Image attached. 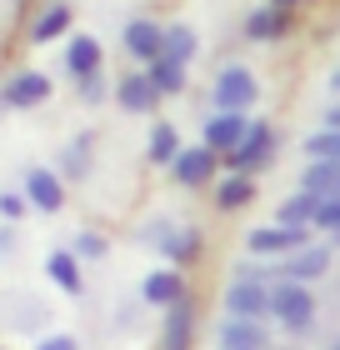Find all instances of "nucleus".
Listing matches in <instances>:
<instances>
[{
	"mask_svg": "<svg viewBox=\"0 0 340 350\" xmlns=\"http://www.w3.org/2000/svg\"><path fill=\"white\" fill-rule=\"evenodd\" d=\"M151 241L160 245V250H166V256L170 260H190V256H196V250H200V241H196V235H190V230H170V226H151Z\"/></svg>",
	"mask_w": 340,
	"mask_h": 350,
	"instance_id": "20",
	"label": "nucleus"
},
{
	"mask_svg": "<svg viewBox=\"0 0 340 350\" xmlns=\"http://www.w3.org/2000/svg\"><path fill=\"white\" fill-rule=\"evenodd\" d=\"M125 51H131L135 60H145V66H155V60L166 55V30H160L155 21H131L125 25Z\"/></svg>",
	"mask_w": 340,
	"mask_h": 350,
	"instance_id": "7",
	"label": "nucleus"
},
{
	"mask_svg": "<svg viewBox=\"0 0 340 350\" xmlns=\"http://www.w3.org/2000/svg\"><path fill=\"white\" fill-rule=\"evenodd\" d=\"M101 90H105V85H101V75H90V81H80V95H86V100H101Z\"/></svg>",
	"mask_w": 340,
	"mask_h": 350,
	"instance_id": "33",
	"label": "nucleus"
},
{
	"mask_svg": "<svg viewBox=\"0 0 340 350\" xmlns=\"http://www.w3.org/2000/svg\"><path fill=\"white\" fill-rule=\"evenodd\" d=\"M116 100L131 110V116H151L155 110V100H160V90L151 85V75H120V85H116Z\"/></svg>",
	"mask_w": 340,
	"mask_h": 350,
	"instance_id": "9",
	"label": "nucleus"
},
{
	"mask_svg": "<svg viewBox=\"0 0 340 350\" xmlns=\"http://www.w3.org/2000/svg\"><path fill=\"white\" fill-rule=\"evenodd\" d=\"M145 75H151V85H155L160 95H175V90H185V66H175V60H166V55H160V60H155V66L145 70Z\"/></svg>",
	"mask_w": 340,
	"mask_h": 350,
	"instance_id": "23",
	"label": "nucleus"
},
{
	"mask_svg": "<svg viewBox=\"0 0 340 350\" xmlns=\"http://www.w3.org/2000/svg\"><path fill=\"white\" fill-rule=\"evenodd\" d=\"M305 245V230H285V226H261L250 230V250L255 256H290Z\"/></svg>",
	"mask_w": 340,
	"mask_h": 350,
	"instance_id": "12",
	"label": "nucleus"
},
{
	"mask_svg": "<svg viewBox=\"0 0 340 350\" xmlns=\"http://www.w3.org/2000/svg\"><path fill=\"white\" fill-rule=\"evenodd\" d=\"M220 345L225 350H261L265 345V330L255 321H225L220 325Z\"/></svg>",
	"mask_w": 340,
	"mask_h": 350,
	"instance_id": "19",
	"label": "nucleus"
},
{
	"mask_svg": "<svg viewBox=\"0 0 340 350\" xmlns=\"http://www.w3.org/2000/svg\"><path fill=\"white\" fill-rule=\"evenodd\" d=\"M315 226L330 230V235H340V200H320L315 205Z\"/></svg>",
	"mask_w": 340,
	"mask_h": 350,
	"instance_id": "30",
	"label": "nucleus"
},
{
	"mask_svg": "<svg viewBox=\"0 0 340 350\" xmlns=\"http://www.w3.org/2000/svg\"><path fill=\"white\" fill-rule=\"evenodd\" d=\"M36 350H80V345H75V336H45Z\"/></svg>",
	"mask_w": 340,
	"mask_h": 350,
	"instance_id": "32",
	"label": "nucleus"
},
{
	"mask_svg": "<svg viewBox=\"0 0 340 350\" xmlns=\"http://www.w3.org/2000/svg\"><path fill=\"white\" fill-rule=\"evenodd\" d=\"M326 260H330V256H326L320 245H300L296 256H290V260L280 265V275H285V280H300V285H305V280H315L320 270H326Z\"/></svg>",
	"mask_w": 340,
	"mask_h": 350,
	"instance_id": "17",
	"label": "nucleus"
},
{
	"mask_svg": "<svg viewBox=\"0 0 340 350\" xmlns=\"http://www.w3.org/2000/svg\"><path fill=\"white\" fill-rule=\"evenodd\" d=\"M140 295L151 300V306H181V300H185V280L175 275L170 265H166V270H151L145 285H140Z\"/></svg>",
	"mask_w": 340,
	"mask_h": 350,
	"instance_id": "13",
	"label": "nucleus"
},
{
	"mask_svg": "<svg viewBox=\"0 0 340 350\" xmlns=\"http://www.w3.org/2000/svg\"><path fill=\"white\" fill-rule=\"evenodd\" d=\"M225 306H231V321H255L261 325V315L270 310V291H261L255 280H235L231 291H225Z\"/></svg>",
	"mask_w": 340,
	"mask_h": 350,
	"instance_id": "5",
	"label": "nucleus"
},
{
	"mask_svg": "<svg viewBox=\"0 0 340 350\" xmlns=\"http://www.w3.org/2000/svg\"><path fill=\"white\" fill-rule=\"evenodd\" d=\"M66 30H70V5H66V0H51V5L30 21V40H36V45H51L55 36H66Z\"/></svg>",
	"mask_w": 340,
	"mask_h": 350,
	"instance_id": "15",
	"label": "nucleus"
},
{
	"mask_svg": "<svg viewBox=\"0 0 340 350\" xmlns=\"http://www.w3.org/2000/svg\"><path fill=\"white\" fill-rule=\"evenodd\" d=\"M330 90H340V70H335V75H330Z\"/></svg>",
	"mask_w": 340,
	"mask_h": 350,
	"instance_id": "36",
	"label": "nucleus"
},
{
	"mask_svg": "<svg viewBox=\"0 0 340 350\" xmlns=\"http://www.w3.org/2000/svg\"><path fill=\"white\" fill-rule=\"evenodd\" d=\"M215 161H220V155L210 146H196V150H181V161H175L170 170H175V180H181V185H205L210 170H215Z\"/></svg>",
	"mask_w": 340,
	"mask_h": 350,
	"instance_id": "14",
	"label": "nucleus"
},
{
	"mask_svg": "<svg viewBox=\"0 0 340 350\" xmlns=\"http://www.w3.org/2000/svg\"><path fill=\"white\" fill-rule=\"evenodd\" d=\"M305 150H311L315 161H340V131H330V125H326L320 135L305 140Z\"/></svg>",
	"mask_w": 340,
	"mask_h": 350,
	"instance_id": "27",
	"label": "nucleus"
},
{
	"mask_svg": "<svg viewBox=\"0 0 340 350\" xmlns=\"http://www.w3.org/2000/svg\"><path fill=\"white\" fill-rule=\"evenodd\" d=\"M145 150H151L155 165H175V161H181V135H175V125L160 120L155 131H151V140H145Z\"/></svg>",
	"mask_w": 340,
	"mask_h": 350,
	"instance_id": "21",
	"label": "nucleus"
},
{
	"mask_svg": "<svg viewBox=\"0 0 340 350\" xmlns=\"http://www.w3.org/2000/svg\"><path fill=\"white\" fill-rule=\"evenodd\" d=\"M190 300H181V306H170L166 315V350H190Z\"/></svg>",
	"mask_w": 340,
	"mask_h": 350,
	"instance_id": "22",
	"label": "nucleus"
},
{
	"mask_svg": "<svg viewBox=\"0 0 340 350\" xmlns=\"http://www.w3.org/2000/svg\"><path fill=\"white\" fill-rule=\"evenodd\" d=\"M190 55H196V30H190V25H170L166 30V60L185 66Z\"/></svg>",
	"mask_w": 340,
	"mask_h": 350,
	"instance_id": "24",
	"label": "nucleus"
},
{
	"mask_svg": "<svg viewBox=\"0 0 340 350\" xmlns=\"http://www.w3.org/2000/svg\"><path fill=\"white\" fill-rule=\"evenodd\" d=\"M270 146H275V135H270V125H250V135L240 140V146L231 150V155H220L225 165H231L235 175H246V170H255L270 155Z\"/></svg>",
	"mask_w": 340,
	"mask_h": 350,
	"instance_id": "6",
	"label": "nucleus"
},
{
	"mask_svg": "<svg viewBox=\"0 0 340 350\" xmlns=\"http://www.w3.org/2000/svg\"><path fill=\"white\" fill-rule=\"evenodd\" d=\"M250 196H255V190H250V175H231V180L220 185V196H215V200H220V211H240V205H246Z\"/></svg>",
	"mask_w": 340,
	"mask_h": 350,
	"instance_id": "25",
	"label": "nucleus"
},
{
	"mask_svg": "<svg viewBox=\"0 0 340 350\" xmlns=\"http://www.w3.org/2000/svg\"><path fill=\"white\" fill-rule=\"evenodd\" d=\"M255 95H261V85H255V75H250L246 66L220 70V81H215V105H220V116H246V110L255 105Z\"/></svg>",
	"mask_w": 340,
	"mask_h": 350,
	"instance_id": "1",
	"label": "nucleus"
},
{
	"mask_svg": "<svg viewBox=\"0 0 340 350\" xmlns=\"http://www.w3.org/2000/svg\"><path fill=\"white\" fill-rule=\"evenodd\" d=\"M315 196H300V200H285V211H280V226L285 230H300V220H315Z\"/></svg>",
	"mask_w": 340,
	"mask_h": 350,
	"instance_id": "26",
	"label": "nucleus"
},
{
	"mask_svg": "<svg viewBox=\"0 0 340 350\" xmlns=\"http://www.w3.org/2000/svg\"><path fill=\"white\" fill-rule=\"evenodd\" d=\"M265 5H280L285 10V5H300V0H265Z\"/></svg>",
	"mask_w": 340,
	"mask_h": 350,
	"instance_id": "35",
	"label": "nucleus"
},
{
	"mask_svg": "<svg viewBox=\"0 0 340 350\" xmlns=\"http://www.w3.org/2000/svg\"><path fill=\"white\" fill-rule=\"evenodd\" d=\"M86 146H90V140H75V146L66 150V161H60V165H66V175H75V180L90 170V161H86Z\"/></svg>",
	"mask_w": 340,
	"mask_h": 350,
	"instance_id": "29",
	"label": "nucleus"
},
{
	"mask_svg": "<svg viewBox=\"0 0 340 350\" xmlns=\"http://www.w3.org/2000/svg\"><path fill=\"white\" fill-rule=\"evenodd\" d=\"M10 245H15V241H10V230H0V256H5Z\"/></svg>",
	"mask_w": 340,
	"mask_h": 350,
	"instance_id": "34",
	"label": "nucleus"
},
{
	"mask_svg": "<svg viewBox=\"0 0 340 350\" xmlns=\"http://www.w3.org/2000/svg\"><path fill=\"white\" fill-rule=\"evenodd\" d=\"M270 310L280 315L290 330H305V325H311V315H315V300H311V291H305L300 280H280L270 291Z\"/></svg>",
	"mask_w": 340,
	"mask_h": 350,
	"instance_id": "2",
	"label": "nucleus"
},
{
	"mask_svg": "<svg viewBox=\"0 0 340 350\" xmlns=\"http://www.w3.org/2000/svg\"><path fill=\"white\" fill-rule=\"evenodd\" d=\"M66 70L75 75V81L101 75V40H95V36H70V45H66Z\"/></svg>",
	"mask_w": 340,
	"mask_h": 350,
	"instance_id": "11",
	"label": "nucleus"
},
{
	"mask_svg": "<svg viewBox=\"0 0 340 350\" xmlns=\"http://www.w3.org/2000/svg\"><path fill=\"white\" fill-rule=\"evenodd\" d=\"M25 200L36 205V211H60L66 205V180H60L55 170H45V165H36V170H25Z\"/></svg>",
	"mask_w": 340,
	"mask_h": 350,
	"instance_id": "4",
	"label": "nucleus"
},
{
	"mask_svg": "<svg viewBox=\"0 0 340 350\" xmlns=\"http://www.w3.org/2000/svg\"><path fill=\"white\" fill-rule=\"evenodd\" d=\"M45 275H51L66 295H80V285H86L80 280V256L75 250H51V256H45Z\"/></svg>",
	"mask_w": 340,
	"mask_h": 350,
	"instance_id": "16",
	"label": "nucleus"
},
{
	"mask_svg": "<svg viewBox=\"0 0 340 350\" xmlns=\"http://www.w3.org/2000/svg\"><path fill=\"white\" fill-rule=\"evenodd\" d=\"M246 135H250V120H246V116H210V120H205V146L215 150V155H220V150L231 155Z\"/></svg>",
	"mask_w": 340,
	"mask_h": 350,
	"instance_id": "8",
	"label": "nucleus"
},
{
	"mask_svg": "<svg viewBox=\"0 0 340 350\" xmlns=\"http://www.w3.org/2000/svg\"><path fill=\"white\" fill-rule=\"evenodd\" d=\"M25 211H30L25 190H0V215H5V220H21Z\"/></svg>",
	"mask_w": 340,
	"mask_h": 350,
	"instance_id": "28",
	"label": "nucleus"
},
{
	"mask_svg": "<svg viewBox=\"0 0 340 350\" xmlns=\"http://www.w3.org/2000/svg\"><path fill=\"white\" fill-rule=\"evenodd\" d=\"M300 190L315 200H340V161H311L300 175Z\"/></svg>",
	"mask_w": 340,
	"mask_h": 350,
	"instance_id": "10",
	"label": "nucleus"
},
{
	"mask_svg": "<svg viewBox=\"0 0 340 350\" xmlns=\"http://www.w3.org/2000/svg\"><path fill=\"white\" fill-rule=\"evenodd\" d=\"M0 100H5L10 110H36L51 100V75H40V70H15L5 90H0Z\"/></svg>",
	"mask_w": 340,
	"mask_h": 350,
	"instance_id": "3",
	"label": "nucleus"
},
{
	"mask_svg": "<svg viewBox=\"0 0 340 350\" xmlns=\"http://www.w3.org/2000/svg\"><path fill=\"white\" fill-rule=\"evenodd\" d=\"M75 256H86V260H101V256H105V241H101L95 230H80V235H75Z\"/></svg>",
	"mask_w": 340,
	"mask_h": 350,
	"instance_id": "31",
	"label": "nucleus"
},
{
	"mask_svg": "<svg viewBox=\"0 0 340 350\" xmlns=\"http://www.w3.org/2000/svg\"><path fill=\"white\" fill-rule=\"evenodd\" d=\"M285 30H290V15H285L280 5H261V10L246 21V36H250V40H280Z\"/></svg>",
	"mask_w": 340,
	"mask_h": 350,
	"instance_id": "18",
	"label": "nucleus"
}]
</instances>
